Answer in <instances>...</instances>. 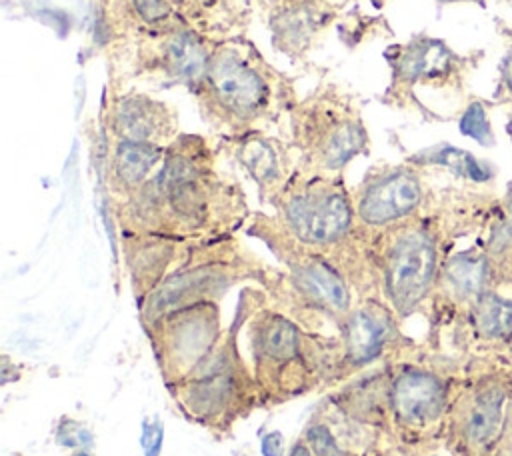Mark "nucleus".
Listing matches in <instances>:
<instances>
[{
  "label": "nucleus",
  "mask_w": 512,
  "mask_h": 456,
  "mask_svg": "<svg viewBox=\"0 0 512 456\" xmlns=\"http://www.w3.org/2000/svg\"><path fill=\"white\" fill-rule=\"evenodd\" d=\"M246 266L236 260L234 252L226 246L208 248V256L194 264H184L170 276H166L146 298V308L152 314L166 316L168 312L208 300L214 292L226 288L238 276H242Z\"/></svg>",
  "instance_id": "obj_11"
},
{
  "label": "nucleus",
  "mask_w": 512,
  "mask_h": 456,
  "mask_svg": "<svg viewBox=\"0 0 512 456\" xmlns=\"http://www.w3.org/2000/svg\"><path fill=\"white\" fill-rule=\"evenodd\" d=\"M442 4H454V2H480V0H438Z\"/></svg>",
  "instance_id": "obj_31"
},
{
  "label": "nucleus",
  "mask_w": 512,
  "mask_h": 456,
  "mask_svg": "<svg viewBox=\"0 0 512 456\" xmlns=\"http://www.w3.org/2000/svg\"><path fill=\"white\" fill-rule=\"evenodd\" d=\"M408 162H412L416 166H430V164L444 166L452 174L474 180V182H486L492 176L490 166L486 162L478 160L474 154H470L466 150H460V148H454L448 144H440V146L422 150V152L414 154Z\"/></svg>",
  "instance_id": "obj_21"
},
{
  "label": "nucleus",
  "mask_w": 512,
  "mask_h": 456,
  "mask_svg": "<svg viewBox=\"0 0 512 456\" xmlns=\"http://www.w3.org/2000/svg\"><path fill=\"white\" fill-rule=\"evenodd\" d=\"M392 328V314L376 298H368L358 308L350 310L342 324L348 360L352 364H366L376 358L392 334Z\"/></svg>",
  "instance_id": "obj_17"
},
{
  "label": "nucleus",
  "mask_w": 512,
  "mask_h": 456,
  "mask_svg": "<svg viewBox=\"0 0 512 456\" xmlns=\"http://www.w3.org/2000/svg\"><path fill=\"white\" fill-rule=\"evenodd\" d=\"M286 124L296 174H340L354 158L370 152L360 100L338 82L322 78L290 108Z\"/></svg>",
  "instance_id": "obj_4"
},
{
  "label": "nucleus",
  "mask_w": 512,
  "mask_h": 456,
  "mask_svg": "<svg viewBox=\"0 0 512 456\" xmlns=\"http://www.w3.org/2000/svg\"><path fill=\"white\" fill-rule=\"evenodd\" d=\"M100 120L104 138L120 142L170 146L182 134L172 104L118 80L108 82Z\"/></svg>",
  "instance_id": "obj_8"
},
{
  "label": "nucleus",
  "mask_w": 512,
  "mask_h": 456,
  "mask_svg": "<svg viewBox=\"0 0 512 456\" xmlns=\"http://www.w3.org/2000/svg\"><path fill=\"white\" fill-rule=\"evenodd\" d=\"M290 456H312V454H310V450H308L306 446L298 444V446H294V450H292Z\"/></svg>",
  "instance_id": "obj_30"
},
{
  "label": "nucleus",
  "mask_w": 512,
  "mask_h": 456,
  "mask_svg": "<svg viewBox=\"0 0 512 456\" xmlns=\"http://www.w3.org/2000/svg\"><path fill=\"white\" fill-rule=\"evenodd\" d=\"M390 80L380 102L394 110L414 112L420 88L460 90L470 58L458 54L446 40L426 32L384 50Z\"/></svg>",
  "instance_id": "obj_7"
},
{
  "label": "nucleus",
  "mask_w": 512,
  "mask_h": 456,
  "mask_svg": "<svg viewBox=\"0 0 512 456\" xmlns=\"http://www.w3.org/2000/svg\"><path fill=\"white\" fill-rule=\"evenodd\" d=\"M256 350L262 360L290 362L298 354V330L280 314H264L256 328Z\"/></svg>",
  "instance_id": "obj_20"
},
{
  "label": "nucleus",
  "mask_w": 512,
  "mask_h": 456,
  "mask_svg": "<svg viewBox=\"0 0 512 456\" xmlns=\"http://www.w3.org/2000/svg\"><path fill=\"white\" fill-rule=\"evenodd\" d=\"M458 128L464 136L476 140L482 146L494 144V132L486 114V108L480 100H472L458 118Z\"/></svg>",
  "instance_id": "obj_24"
},
{
  "label": "nucleus",
  "mask_w": 512,
  "mask_h": 456,
  "mask_svg": "<svg viewBox=\"0 0 512 456\" xmlns=\"http://www.w3.org/2000/svg\"><path fill=\"white\" fill-rule=\"evenodd\" d=\"M278 224L300 246L324 256L358 286H378L370 238L362 232L352 192L340 174H294L272 202Z\"/></svg>",
  "instance_id": "obj_3"
},
{
  "label": "nucleus",
  "mask_w": 512,
  "mask_h": 456,
  "mask_svg": "<svg viewBox=\"0 0 512 456\" xmlns=\"http://www.w3.org/2000/svg\"><path fill=\"white\" fill-rule=\"evenodd\" d=\"M392 408L404 424H426L434 420L444 406L442 382L420 370L402 372L392 386Z\"/></svg>",
  "instance_id": "obj_18"
},
{
  "label": "nucleus",
  "mask_w": 512,
  "mask_h": 456,
  "mask_svg": "<svg viewBox=\"0 0 512 456\" xmlns=\"http://www.w3.org/2000/svg\"><path fill=\"white\" fill-rule=\"evenodd\" d=\"M498 240L502 244L510 242L512 240V186L508 188V194H506V206H504V224H502V230L498 232Z\"/></svg>",
  "instance_id": "obj_27"
},
{
  "label": "nucleus",
  "mask_w": 512,
  "mask_h": 456,
  "mask_svg": "<svg viewBox=\"0 0 512 456\" xmlns=\"http://www.w3.org/2000/svg\"><path fill=\"white\" fill-rule=\"evenodd\" d=\"M490 262L488 256L480 252H460L454 254L444 266H442V280L448 286V290L458 298H478L484 292H488L490 282Z\"/></svg>",
  "instance_id": "obj_19"
},
{
  "label": "nucleus",
  "mask_w": 512,
  "mask_h": 456,
  "mask_svg": "<svg viewBox=\"0 0 512 456\" xmlns=\"http://www.w3.org/2000/svg\"><path fill=\"white\" fill-rule=\"evenodd\" d=\"M192 96L200 118L218 136L278 126L300 98L294 80L248 36L214 44Z\"/></svg>",
  "instance_id": "obj_2"
},
{
  "label": "nucleus",
  "mask_w": 512,
  "mask_h": 456,
  "mask_svg": "<svg viewBox=\"0 0 512 456\" xmlns=\"http://www.w3.org/2000/svg\"><path fill=\"white\" fill-rule=\"evenodd\" d=\"M142 448L146 456H156L162 448V424L156 422H142Z\"/></svg>",
  "instance_id": "obj_26"
},
{
  "label": "nucleus",
  "mask_w": 512,
  "mask_h": 456,
  "mask_svg": "<svg viewBox=\"0 0 512 456\" xmlns=\"http://www.w3.org/2000/svg\"><path fill=\"white\" fill-rule=\"evenodd\" d=\"M500 84H502V92H506L508 98H512V48L502 58V64H500Z\"/></svg>",
  "instance_id": "obj_29"
},
{
  "label": "nucleus",
  "mask_w": 512,
  "mask_h": 456,
  "mask_svg": "<svg viewBox=\"0 0 512 456\" xmlns=\"http://www.w3.org/2000/svg\"><path fill=\"white\" fill-rule=\"evenodd\" d=\"M258 0H174L180 18L212 42L246 36Z\"/></svg>",
  "instance_id": "obj_14"
},
{
  "label": "nucleus",
  "mask_w": 512,
  "mask_h": 456,
  "mask_svg": "<svg viewBox=\"0 0 512 456\" xmlns=\"http://www.w3.org/2000/svg\"><path fill=\"white\" fill-rule=\"evenodd\" d=\"M340 10V4L330 0H268L264 18L270 46L294 66H306L340 18Z\"/></svg>",
  "instance_id": "obj_10"
},
{
  "label": "nucleus",
  "mask_w": 512,
  "mask_h": 456,
  "mask_svg": "<svg viewBox=\"0 0 512 456\" xmlns=\"http://www.w3.org/2000/svg\"><path fill=\"white\" fill-rule=\"evenodd\" d=\"M330 2H336V0H330Z\"/></svg>",
  "instance_id": "obj_34"
},
{
  "label": "nucleus",
  "mask_w": 512,
  "mask_h": 456,
  "mask_svg": "<svg viewBox=\"0 0 512 456\" xmlns=\"http://www.w3.org/2000/svg\"><path fill=\"white\" fill-rule=\"evenodd\" d=\"M370 248L382 294L396 312H412L428 296L440 274L434 228L414 216L372 236Z\"/></svg>",
  "instance_id": "obj_6"
},
{
  "label": "nucleus",
  "mask_w": 512,
  "mask_h": 456,
  "mask_svg": "<svg viewBox=\"0 0 512 456\" xmlns=\"http://www.w3.org/2000/svg\"><path fill=\"white\" fill-rule=\"evenodd\" d=\"M306 438H308V444H310L314 456H346V452L340 450V446L334 440V436L330 434V430L322 424L312 426L308 430Z\"/></svg>",
  "instance_id": "obj_25"
},
{
  "label": "nucleus",
  "mask_w": 512,
  "mask_h": 456,
  "mask_svg": "<svg viewBox=\"0 0 512 456\" xmlns=\"http://www.w3.org/2000/svg\"><path fill=\"white\" fill-rule=\"evenodd\" d=\"M172 2H174V0H172Z\"/></svg>",
  "instance_id": "obj_35"
},
{
  "label": "nucleus",
  "mask_w": 512,
  "mask_h": 456,
  "mask_svg": "<svg viewBox=\"0 0 512 456\" xmlns=\"http://www.w3.org/2000/svg\"><path fill=\"white\" fill-rule=\"evenodd\" d=\"M74 456H88V454H86V452H76Z\"/></svg>",
  "instance_id": "obj_33"
},
{
  "label": "nucleus",
  "mask_w": 512,
  "mask_h": 456,
  "mask_svg": "<svg viewBox=\"0 0 512 456\" xmlns=\"http://www.w3.org/2000/svg\"><path fill=\"white\" fill-rule=\"evenodd\" d=\"M134 290L144 298L166 278L168 266L186 250L184 240L156 234H122Z\"/></svg>",
  "instance_id": "obj_16"
},
{
  "label": "nucleus",
  "mask_w": 512,
  "mask_h": 456,
  "mask_svg": "<svg viewBox=\"0 0 512 456\" xmlns=\"http://www.w3.org/2000/svg\"><path fill=\"white\" fill-rule=\"evenodd\" d=\"M284 450V440L280 432H268L262 438V454L264 456H280Z\"/></svg>",
  "instance_id": "obj_28"
},
{
  "label": "nucleus",
  "mask_w": 512,
  "mask_h": 456,
  "mask_svg": "<svg viewBox=\"0 0 512 456\" xmlns=\"http://www.w3.org/2000/svg\"><path fill=\"white\" fill-rule=\"evenodd\" d=\"M106 142L110 188L116 196V202H122L154 176L164 160L166 146L132 144L110 138H106Z\"/></svg>",
  "instance_id": "obj_15"
},
{
  "label": "nucleus",
  "mask_w": 512,
  "mask_h": 456,
  "mask_svg": "<svg viewBox=\"0 0 512 456\" xmlns=\"http://www.w3.org/2000/svg\"><path fill=\"white\" fill-rule=\"evenodd\" d=\"M474 324L488 338L512 334V300L484 292L474 302Z\"/></svg>",
  "instance_id": "obj_23"
},
{
  "label": "nucleus",
  "mask_w": 512,
  "mask_h": 456,
  "mask_svg": "<svg viewBox=\"0 0 512 456\" xmlns=\"http://www.w3.org/2000/svg\"><path fill=\"white\" fill-rule=\"evenodd\" d=\"M506 130H508V136H510V140H512V114H510V118H508V126H506Z\"/></svg>",
  "instance_id": "obj_32"
},
{
  "label": "nucleus",
  "mask_w": 512,
  "mask_h": 456,
  "mask_svg": "<svg viewBox=\"0 0 512 456\" xmlns=\"http://www.w3.org/2000/svg\"><path fill=\"white\" fill-rule=\"evenodd\" d=\"M216 150L200 134L182 132L166 146L154 176L116 202L122 234H156L176 240L226 234L246 216L238 186L218 176Z\"/></svg>",
  "instance_id": "obj_1"
},
{
  "label": "nucleus",
  "mask_w": 512,
  "mask_h": 456,
  "mask_svg": "<svg viewBox=\"0 0 512 456\" xmlns=\"http://www.w3.org/2000/svg\"><path fill=\"white\" fill-rule=\"evenodd\" d=\"M214 44L178 20L104 56L112 66L110 80L122 84L136 80L158 88L180 86L192 94L204 76Z\"/></svg>",
  "instance_id": "obj_5"
},
{
  "label": "nucleus",
  "mask_w": 512,
  "mask_h": 456,
  "mask_svg": "<svg viewBox=\"0 0 512 456\" xmlns=\"http://www.w3.org/2000/svg\"><path fill=\"white\" fill-rule=\"evenodd\" d=\"M362 232L372 238L382 230L414 218L424 204V184L418 166H374L352 194Z\"/></svg>",
  "instance_id": "obj_9"
},
{
  "label": "nucleus",
  "mask_w": 512,
  "mask_h": 456,
  "mask_svg": "<svg viewBox=\"0 0 512 456\" xmlns=\"http://www.w3.org/2000/svg\"><path fill=\"white\" fill-rule=\"evenodd\" d=\"M178 20L172 0H98L94 40L106 54Z\"/></svg>",
  "instance_id": "obj_13"
},
{
  "label": "nucleus",
  "mask_w": 512,
  "mask_h": 456,
  "mask_svg": "<svg viewBox=\"0 0 512 456\" xmlns=\"http://www.w3.org/2000/svg\"><path fill=\"white\" fill-rule=\"evenodd\" d=\"M502 404L504 394L498 388H488L476 396L466 418V436L474 444L486 446L498 436L502 424Z\"/></svg>",
  "instance_id": "obj_22"
},
{
  "label": "nucleus",
  "mask_w": 512,
  "mask_h": 456,
  "mask_svg": "<svg viewBox=\"0 0 512 456\" xmlns=\"http://www.w3.org/2000/svg\"><path fill=\"white\" fill-rule=\"evenodd\" d=\"M214 150L230 156L254 180L262 200L274 202L296 174V158L288 140L268 130L220 136Z\"/></svg>",
  "instance_id": "obj_12"
}]
</instances>
